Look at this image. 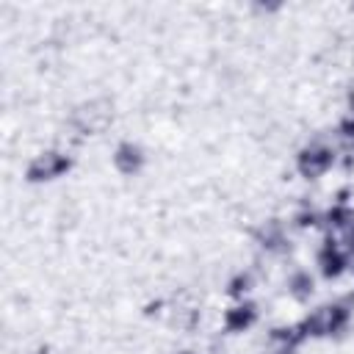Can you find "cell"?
<instances>
[{
  "mask_svg": "<svg viewBox=\"0 0 354 354\" xmlns=\"http://www.w3.org/2000/svg\"><path fill=\"white\" fill-rule=\"evenodd\" d=\"M346 321H348V310H346L343 304H324V307H318L313 315H307L299 326H301L304 337H307V335L324 337V335L340 332V329L346 326Z\"/></svg>",
  "mask_w": 354,
  "mask_h": 354,
  "instance_id": "6da1fadb",
  "label": "cell"
},
{
  "mask_svg": "<svg viewBox=\"0 0 354 354\" xmlns=\"http://www.w3.org/2000/svg\"><path fill=\"white\" fill-rule=\"evenodd\" d=\"M332 163H335V152H332L326 144H310V147H304V149L299 152V160H296L299 171H301L304 177H310V180L321 177Z\"/></svg>",
  "mask_w": 354,
  "mask_h": 354,
  "instance_id": "7a4b0ae2",
  "label": "cell"
},
{
  "mask_svg": "<svg viewBox=\"0 0 354 354\" xmlns=\"http://www.w3.org/2000/svg\"><path fill=\"white\" fill-rule=\"evenodd\" d=\"M69 166H72V160H69L66 155H61V152H44V155H39L36 160H30V166H28V180H30V183L55 180V177H61L64 171H69Z\"/></svg>",
  "mask_w": 354,
  "mask_h": 354,
  "instance_id": "3957f363",
  "label": "cell"
},
{
  "mask_svg": "<svg viewBox=\"0 0 354 354\" xmlns=\"http://www.w3.org/2000/svg\"><path fill=\"white\" fill-rule=\"evenodd\" d=\"M346 266H348L346 252H343L335 241H326V243L321 246V252H318V268H321V274H324L326 279H335V277H340V274L346 271Z\"/></svg>",
  "mask_w": 354,
  "mask_h": 354,
  "instance_id": "277c9868",
  "label": "cell"
},
{
  "mask_svg": "<svg viewBox=\"0 0 354 354\" xmlns=\"http://www.w3.org/2000/svg\"><path fill=\"white\" fill-rule=\"evenodd\" d=\"M113 163H116V169H119L122 174H136V171L141 169V163H144V152H141V147L124 141V144L116 147Z\"/></svg>",
  "mask_w": 354,
  "mask_h": 354,
  "instance_id": "5b68a950",
  "label": "cell"
},
{
  "mask_svg": "<svg viewBox=\"0 0 354 354\" xmlns=\"http://www.w3.org/2000/svg\"><path fill=\"white\" fill-rule=\"evenodd\" d=\"M224 324H227V329L230 332H243L246 326H252L254 324V304H238V307H232V310H227V315H224Z\"/></svg>",
  "mask_w": 354,
  "mask_h": 354,
  "instance_id": "8992f818",
  "label": "cell"
},
{
  "mask_svg": "<svg viewBox=\"0 0 354 354\" xmlns=\"http://www.w3.org/2000/svg\"><path fill=\"white\" fill-rule=\"evenodd\" d=\"M326 224L332 227V230H340V232H348L351 227H354V210L351 207H346L343 202H337L329 213H326Z\"/></svg>",
  "mask_w": 354,
  "mask_h": 354,
  "instance_id": "52a82bcc",
  "label": "cell"
},
{
  "mask_svg": "<svg viewBox=\"0 0 354 354\" xmlns=\"http://www.w3.org/2000/svg\"><path fill=\"white\" fill-rule=\"evenodd\" d=\"M288 288H290V293L296 296V299H310V293H313V277L307 274V271H296L293 277H290V282H288Z\"/></svg>",
  "mask_w": 354,
  "mask_h": 354,
  "instance_id": "ba28073f",
  "label": "cell"
},
{
  "mask_svg": "<svg viewBox=\"0 0 354 354\" xmlns=\"http://www.w3.org/2000/svg\"><path fill=\"white\" fill-rule=\"evenodd\" d=\"M260 241H263V246H266V249H279V246L285 243V232H282V224H279V221H271V224H266V227L260 230Z\"/></svg>",
  "mask_w": 354,
  "mask_h": 354,
  "instance_id": "9c48e42d",
  "label": "cell"
},
{
  "mask_svg": "<svg viewBox=\"0 0 354 354\" xmlns=\"http://www.w3.org/2000/svg\"><path fill=\"white\" fill-rule=\"evenodd\" d=\"M249 282H252L249 274H238V277L230 282V293H232V296H243V293L249 290Z\"/></svg>",
  "mask_w": 354,
  "mask_h": 354,
  "instance_id": "30bf717a",
  "label": "cell"
},
{
  "mask_svg": "<svg viewBox=\"0 0 354 354\" xmlns=\"http://www.w3.org/2000/svg\"><path fill=\"white\" fill-rule=\"evenodd\" d=\"M299 224H301V227L315 224V213H313V210H310V213H299Z\"/></svg>",
  "mask_w": 354,
  "mask_h": 354,
  "instance_id": "8fae6325",
  "label": "cell"
},
{
  "mask_svg": "<svg viewBox=\"0 0 354 354\" xmlns=\"http://www.w3.org/2000/svg\"><path fill=\"white\" fill-rule=\"evenodd\" d=\"M346 238H348V246H351V249H354V227H351V230H348V232H346Z\"/></svg>",
  "mask_w": 354,
  "mask_h": 354,
  "instance_id": "7c38bea8",
  "label": "cell"
},
{
  "mask_svg": "<svg viewBox=\"0 0 354 354\" xmlns=\"http://www.w3.org/2000/svg\"><path fill=\"white\" fill-rule=\"evenodd\" d=\"M183 354H188V351H183Z\"/></svg>",
  "mask_w": 354,
  "mask_h": 354,
  "instance_id": "4fadbf2b",
  "label": "cell"
}]
</instances>
